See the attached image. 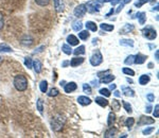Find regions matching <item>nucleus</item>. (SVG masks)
I'll return each instance as SVG.
<instances>
[{"instance_id":"44","label":"nucleus","mask_w":159,"mask_h":138,"mask_svg":"<svg viewBox=\"0 0 159 138\" xmlns=\"http://www.w3.org/2000/svg\"><path fill=\"white\" fill-rule=\"evenodd\" d=\"M148 1H150V0H138V1L135 2V6H136V8H141L143 4L148 3Z\"/></svg>"},{"instance_id":"43","label":"nucleus","mask_w":159,"mask_h":138,"mask_svg":"<svg viewBox=\"0 0 159 138\" xmlns=\"http://www.w3.org/2000/svg\"><path fill=\"white\" fill-rule=\"evenodd\" d=\"M35 2L40 6H46L50 3V0H35Z\"/></svg>"},{"instance_id":"3","label":"nucleus","mask_w":159,"mask_h":138,"mask_svg":"<svg viewBox=\"0 0 159 138\" xmlns=\"http://www.w3.org/2000/svg\"><path fill=\"white\" fill-rule=\"evenodd\" d=\"M102 8V3L99 2L98 0H91L86 4V10L87 12L94 14V13H98L100 11V9Z\"/></svg>"},{"instance_id":"2","label":"nucleus","mask_w":159,"mask_h":138,"mask_svg":"<svg viewBox=\"0 0 159 138\" xmlns=\"http://www.w3.org/2000/svg\"><path fill=\"white\" fill-rule=\"evenodd\" d=\"M66 123V118L64 116L62 115H57L55 116L51 121V127L54 131H56V132H60L62 131V129L64 127Z\"/></svg>"},{"instance_id":"33","label":"nucleus","mask_w":159,"mask_h":138,"mask_svg":"<svg viewBox=\"0 0 159 138\" xmlns=\"http://www.w3.org/2000/svg\"><path fill=\"white\" fill-rule=\"evenodd\" d=\"M12 51L13 50H12L11 47H9L6 44H0V52H12Z\"/></svg>"},{"instance_id":"55","label":"nucleus","mask_w":159,"mask_h":138,"mask_svg":"<svg viewBox=\"0 0 159 138\" xmlns=\"http://www.w3.org/2000/svg\"><path fill=\"white\" fill-rule=\"evenodd\" d=\"M116 84H110V86H109V89H110V90H115V89H116Z\"/></svg>"},{"instance_id":"5","label":"nucleus","mask_w":159,"mask_h":138,"mask_svg":"<svg viewBox=\"0 0 159 138\" xmlns=\"http://www.w3.org/2000/svg\"><path fill=\"white\" fill-rule=\"evenodd\" d=\"M103 62V55L102 53L99 51V50H97V51L94 52V54L91 55L90 58V64L92 65V66H99L100 64Z\"/></svg>"},{"instance_id":"54","label":"nucleus","mask_w":159,"mask_h":138,"mask_svg":"<svg viewBox=\"0 0 159 138\" xmlns=\"http://www.w3.org/2000/svg\"><path fill=\"white\" fill-rule=\"evenodd\" d=\"M114 95L116 96V97H120V96H121V94H120V92H119V90H116V89H115Z\"/></svg>"},{"instance_id":"14","label":"nucleus","mask_w":159,"mask_h":138,"mask_svg":"<svg viewBox=\"0 0 159 138\" xmlns=\"http://www.w3.org/2000/svg\"><path fill=\"white\" fill-rule=\"evenodd\" d=\"M115 80V75H103L100 82L103 84H108V83H111L113 81Z\"/></svg>"},{"instance_id":"50","label":"nucleus","mask_w":159,"mask_h":138,"mask_svg":"<svg viewBox=\"0 0 159 138\" xmlns=\"http://www.w3.org/2000/svg\"><path fill=\"white\" fill-rule=\"evenodd\" d=\"M91 84H92V86H94V87H97L98 85H99V81H98V80L92 81V82H91Z\"/></svg>"},{"instance_id":"48","label":"nucleus","mask_w":159,"mask_h":138,"mask_svg":"<svg viewBox=\"0 0 159 138\" xmlns=\"http://www.w3.org/2000/svg\"><path fill=\"white\" fill-rule=\"evenodd\" d=\"M154 116H155V118H158L159 117V105L157 104L156 106H155V111H154Z\"/></svg>"},{"instance_id":"53","label":"nucleus","mask_w":159,"mask_h":138,"mask_svg":"<svg viewBox=\"0 0 159 138\" xmlns=\"http://www.w3.org/2000/svg\"><path fill=\"white\" fill-rule=\"evenodd\" d=\"M114 12H115V11H114V9H111V10H110V11L108 12L107 14H106V15H105V17H109V16H110V15H111V14H114Z\"/></svg>"},{"instance_id":"25","label":"nucleus","mask_w":159,"mask_h":138,"mask_svg":"<svg viewBox=\"0 0 159 138\" xmlns=\"http://www.w3.org/2000/svg\"><path fill=\"white\" fill-rule=\"evenodd\" d=\"M89 32L88 30H84V31H80L79 33V38L80 39H82V40H86L87 38L89 37Z\"/></svg>"},{"instance_id":"24","label":"nucleus","mask_w":159,"mask_h":138,"mask_svg":"<svg viewBox=\"0 0 159 138\" xmlns=\"http://www.w3.org/2000/svg\"><path fill=\"white\" fill-rule=\"evenodd\" d=\"M82 28H83V23L82 21H80V20H77V21H74V23H72V29H73L74 31L79 32L82 30Z\"/></svg>"},{"instance_id":"22","label":"nucleus","mask_w":159,"mask_h":138,"mask_svg":"<svg viewBox=\"0 0 159 138\" xmlns=\"http://www.w3.org/2000/svg\"><path fill=\"white\" fill-rule=\"evenodd\" d=\"M150 82V75H142L139 78V84L140 85H146Z\"/></svg>"},{"instance_id":"9","label":"nucleus","mask_w":159,"mask_h":138,"mask_svg":"<svg viewBox=\"0 0 159 138\" xmlns=\"http://www.w3.org/2000/svg\"><path fill=\"white\" fill-rule=\"evenodd\" d=\"M146 58H148L146 55H143V54H141V53H138L137 55H135L134 63L137 64V65H141V64H143L145 61H146Z\"/></svg>"},{"instance_id":"42","label":"nucleus","mask_w":159,"mask_h":138,"mask_svg":"<svg viewBox=\"0 0 159 138\" xmlns=\"http://www.w3.org/2000/svg\"><path fill=\"white\" fill-rule=\"evenodd\" d=\"M83 92H85V94H87V95L92 94V92H91V87L89 86L88 84H83Z\"/></svg>"},{"instance_id":"37","label":"nucleus","mask_w":159,"mask_h":138,"mask_svg":"<svg viewBox=\"0 0 159 138\" xmlns=\"http://www.w3.org/2000/svg\"><path fill=\"white\" fill-rule=\"evenodd\" d=\"M122 104H123V107H124V109L127 113H129V114H131V113L133 112V109H132V105L128 103V102H126V101H123Z\"/></svg>"},{"instance_id":"20","label":"nucleus","mask_w":159,"mask_h":138,"mask_svg":"<svg viewBox=\"0 0 159 138\" xmlns=\"http://www.w3.org/2000/svg\"><path fill=\"white\" fill-rule=\"evenodd\" d=\"M121 108V103L117 99H113L111 101V109H114L115 112H118Z\"/></svg>"},{"instance_id":"36","label":"nucleus","mask_w":159,"mask_h":138,"mask_svg":"<svg viewBox=\"0 0 159 138\" xmlns=\"http://www.w3.org/2000/svg\"><path fill=\"white\" fill-rule=\"evenodd\" d=\"M58 94H60L58 89L55 88V87H53V88L50 89V92H48V96H49V97H56Z\"/></svg>"},{"instance_id":"58","label":"nucleus","mask_w":159,"mask_h":138,"mask_svg":"<svg viewBox=\"0 0 159 138\" xmlns=\"http://www.w3.org/2000/svg\"><path fill=\"white\" fill-rule=\"evenodd\" d=\"M155 58H156V61L159 60V51H158V50H156V53H155Z\"/></svg>"},{"instance_id":"45","label":"nucleus","mask_w":159,"mask_h":138,"mask_svg":"<svg viewBox=\"0 0 159 138\" xmlns=\"http://www.w3.org/2000/svg\"><path fill=\"white\" fill-rule=\"evenodd\" d=\"M154 130H155V127H148V129L143 130V132H142V133H143V135H145V136H146V135H151V133L153 132Z\"/></svg>"},{"instance_id":"16","label":"nucleus","mask_w":159,"mask_h":138,"mask_svg":"<svg viewBox=\"0 0 159 138\" xmlns=\"http://www.w3.org/2000/svg\"><path fill=\"white\" fill-rule=\"evenodd\" d=\"M53 1H54V8H55L57 13H61V12L64 11V3H63L62 0H53Z\"/></svg>"},{"instance_id":"23","label":"nucleus","mask_w":159,"mask_h":138,"mask_svg":"<svg viewBox=\"0 0 159 138\" xmlns=\"http://www.w3.org/2000/svg\"><path fill=\"white\" fill-rule=\"evenodd\" d=\"M117 133V130L115 129V127H109V129L107 130L105 132V135H104V137L105 138H110V137H114L115 135H116Z\"/></svg>"},{"instance_id":"4","label":"nucleus","mask_w":159,"mask_h":138,"mask_svg":"<svg viewBox=\"0 0 159 138\" xmlns=\"http://www.w3.org/2000/svg\"><path fill=\"white\" fill-rule=\"evenodd\" d=\"M142 34L144 37H146L150 40H154L157 37V32L156 30H154L152 27H146L144 29L142 30Z\"/></svg>"},{"instance_id":"61","label":"nucleus","mask_w":159,"mask_h":138,"mask_svg":"<svg viewBox=\"0 0 159 138\" xmlns=\"http://www.w3.org/2000/svg\"><path fill=\"white\" fill-rule=\"evenodd\" d=\"M2 61H3L2 56H1V55H0V65H1V63H2Z\"/></svg>"},{"instance_id":"7","label":"nucleus","mask_w":159,"mask_h":138,"mask_svg":"<svg viewBox=\"0 0 159 138\" xmlns=\"http://www.w3.org/2000/svg\"><path fill=\"white\" fill-rule=\"evenodd\" d=\"M155 123V119L148 117V116H141L140 121L138 122V125H146V124H153Z\"/></svg>"},{"instance_id":"39","label":"nucleus","mask_w":159,"mask_h":138,"mask_svg":"<svg viewBox=\"0 0 159 138\" xmlns=\"http://www.w3.org/2000/svg\"><path fill=\"white\" fill-rule=\"evenodd\" d=\"M134 58H135V55H128L124 61L125 65H132V64H134Z\"/></svg>"},{"instance_id":"34","label":"nucleus","mask_w":159,"mask_h":138,"mask_svg":"<svg viewBox=\"0 0 159 138\" xmlns=\"http://www.w3.org/2000/svg\"><path fill=\"white\" fill-rule=\"evenodd\" d=\"M25 65H26V67L28 69L33 68V61H32V58L27 56V58H25Z\"/></svg>"},{"instance_id":"21","label":"nucleus","mask_w":159,"mask_h":138,"mask_svg":"<svg viewBox=\"0 0 159 138\" xmlns=\"http://www.w3.org/2000/svg\"><path fill=\"white\" fill-rule=\"evenodd\" d=\"M122 90H123L124 96H126V97H134V96H135L134 89L129 88V87H122Z\"/></svg>"},{"instance_id":"57","label":"nucleus","mask_w":159,"mask_h":138,"mask_svg":"<svg viewBox=\"0 0 159 138\" xmlns=\"http://www.w3.org/2000/svg\"><path fill=\"white\" fill-rule=\"evenodd\" d=\"M68 65H70V62H67V61H66V62H64V63H63L62 67H66V66H68Z\"/></svg>"},{"instance_id":"47","label":"nucleus","mask_w":159,"mask_h":138,"mask_svg":"<svg viewBox=\"0 0 159 138\" xmlns=\"http://www.w3.org/2000/svg\"><path fill=\"white\" fill-rule=\"evenodd\" d=\"M45 49V46H40L38 47L37 49H35L34 51H33V54H36V53H40V52H43V50Z\"/></svg>"},{"instance_id":"12","label":"nucleus","mask_w":159,"mask_h":138,"mask_svg":"<svg viewBox=\"0 0 159 138\" xmlns=\"http://www.w3.org/2000/svg\"><path fill=\"white\" fill-rule=\"evenodd\" d=\"M77 102H79L81 105H89L92 101H91L88 97H86V96H80L79 98H77Z\"/></svg>"},{"instance_id":"8","label":"nucleus","mask_w":159,"mask_h":138,"mask_svg":"<svg viewBox=\"0 0 159 138\" xmlns=\"http://www.w3.org/2000/svg\"><path fill=\"white\" fill-rule=\"evenodd\" d=\"M77 83H74V82H69V83H67L65 85L64 90H65V92H67V94H70V92L77 90Z\"/></svg>"},{"instance_id":"26","label":"nucleus","mask_w":159,"mask_h":138,"mask_svg":"<svg viewBox=\"0 0 159 138\" xmlns=\"http://www.w3.org/2000/svg\"><path fill=\"white\" fill-rule=\"evenodd\" d=\"M100 28L102 30H104V31L110 32L114 30L115 27L113 26V25H108V23H101V25H100Z\"/></svg>"},{"instance_id":"35","label":"nucleus","mask_w":159,"mask_h":138,"mask_svg":"<svg viewBox=\"0 0 159 138\" xmlns=\"http://www.w3.org/2000/svg\"><path fill=\"white\" fill-rule=\"evenodd\" d=\"M36 107L37 109H38V112L40 113V114H43L44 112V106H43V100L42 99H38L36 102Z\"/></svg>"},{"instance_id":"60","label":"nucleus","mask_w":159,"mask_h":138,"mask_svg":"<svg viewBox=\"0 0 159 138\" xmlns=\"http://www.w3.org/2000/svg\"><path fill=\"white\" fill-rule=\"evenodd\" d=\"M148 68H153V64H152V63L148 64Z\"/></svg>"},{"instance_id":"52","label":"nucleus","mask_w":159,"mask_h":138,"mask_svg":"<svg viewBox=\"0 0 159 138\" xmlns=\"http://www.w3.org/2000/svg\"><path fill=\"white\" fill-rule=\"evenodd\" d=\"M120 1H121V0H111L110 3L113 4V6H116V4H118V3H119Z\"/></svg>"},{"instance_id":"38","label":"nucleus","mask_w":159,"mask_h":138,"mask_svg":"<svg viewBox=\"0 0 159 138\" xmlns=\"http://www.w3.org/2000/svg\"><path fill=\"white\" fill-rule=\"evenodd\" d=\"M134 123H135V119L134 118H127L126 120H125V125L128 127V129H131L132 127L134 125Z\"/></svg>"},{"instance_id":"46","label":"nucleus","mask_w":159,"mask_h":138,"mask_svg":"<svg viewBox=\"0 0 159 138\" xmlns=\"http://www.w3.org/2000/svg\"><path fill=\"white\" fill-rule=\"evenodd\" d=\"M146 99H148V102H153V101H155V96L153 94H148L146 95Z\"/></svg>"},{"instance_id":"49","label":"nucleus","mask_w":159,"mask_h":138,"mask_svg":"<svg viewBox=\"0 0 159 138\" xmlns=\"http://www.w3.org/2000/svg\"><path fill=\"white\" fill-rule=\"evenodd\" d=\"M124 6H125V4H124V3H121V4H120V6H119V8H118V9H117V11H116V13H120V12H121V11H122V10H123V8H124Z\"/></svg>"},{"instance_id":"1","label":"nucleus","mask_w":159,"mask_h":138,"mask_svg":"<svg viewBox=\"0 0 159 138\" xmlns=\"http://www.w3.org/2000/svg\"><path fill=\"white\" fill-rule=\"evenodd\" d=\"M14 86L17 89L18 92H25L28 88V80L25 75H15L14 78Z\"/></svg>"},{"instance_id":"15","label":"nucleus","mask_w":159,"mask_h":138,"mask_svg":"<svg viewBox=\"0 0 159 138\" xmlns=\"http://www.w3.org/2000/svg\"><path fill=\"white\" fill-rule=\"evenodd\" d=\"M33 68H34V71L36 73H40L42 70H43V64H42V62L38 60H35L33 62Z\"/></svg>"},{"instance_id":"17","label":"nucleus","mask_w":159,"mask_h":138,"mask_svg":"<svg viewBox=\"0 0 159 138\" xmlns=\"http://www.w3.org/2000/svg\"><path fill=\"white\" fill-rule=\"evenodd\" d=\"M67 42H68V44L70 46H77V45H79V38L77 36H74V35H68Z\"/></svg>"},{"instance_id":"13","label":"nucleus","mask_w":159,"mask_h":138,"mask_svg":"<svg viewBox=\"0 0 159 138\" xmlns=\"http://www.w3.org/2000/svg\"><path fill=\"white\" fill-rule=\"evenodd\" d=\"M94 101H96V103L99 104L100 106L102 107H106L108 105V100L104 98V97H97L94 99Z\"/></svg>"},{"instance_id":"59","label":"nucleus","mask_w":159,"mask_h":138,"mask_svg":"<svg viewBox=\"0 0 159 138\" xmlns=\"http://www.w3.org/2000/svg\"><path fill=\"white\" fill-rule=\"evenodd\" d=\"M131 1H132V0H123L122 2L124 3V4H127V3H129Z\"/></svg>"},{"instance_id":"41","label":"nucleus","mask_w":159,"mask_h":138,"mask_svg":"<svg viewBox=\"0 0 159 138\" xmlns=\"http://www.w3.org/2000/svg\"><path fill=\"white\" fill-rule=\"evenodd\" d=\"M122 71H123V73H125V75H135V71H134L133 69L127 68V67L123 68Z\"/></svg>"},{"instance_id":"32","label":"nucleus","mask_w":159,"mask_h":138,"mask_svg":"<svg viewBox=\"0 0 159 138\" xmlns=\"http://www.w3.org/2000/svg\"><path fill=\"white\" fill-rule=\"evenodd\" d=\"M39 89L42 92H47V89H48V83H47V81H42L39 84Z\"/></svg>"},{"instance_id":"6","label":"nucleus","mask_w":159,"mask_h":138,"mask_svg":"<svg viewBox=\"0 0 159 138\" xmlns=\"http://www.w3.org/2000/svg\"><path fill=\"white\" fill-rule=\"evenodd\" d=\"M86 4H79V6L74 9V16L77 18H81V17H84V15L86 14Z\"/></svg>"},{"instance_id":"11","label":"nucleus","mask_w":159,"mask_h":138,"mask_svg":"<svg viewBox=\"0 0 159 138\" xmlns=\"http://www.w3.org/2000/svg\"><path fill=\"white\" fill-rule=\"evenodd\" d=\"M134 29H135L134 25H132V23H126L122 29L120 30V34H127V33H129V32L133 31Z\"/></svg>"},{"instance_id":"51","label":"nucleus","mask_w":159,"mask_h":138,"mask_svg":"<svg viewBox=\"0 0 159 138\" xmlns=\"http://www.w3.org/2000/svg\"><path fill=\"white\" fill-rule=\"evenodd\" d=\"M152 108H153V107H152V105H148V106H146V108H145V112L151 113V112H152Z\"/></svg>"},{"instance_id":"31","label":"nucleus","mask_w":159,"mask_h":138,"mask_svg":"<svg viewBox=\"0 0 159 138\" xmlns=\"http://www.w3.org/2000/svg\"><path fill=\"white\" fill-rule=\"evenodd\" d=\"M62 50H63V52L65 53V54H67V55H70L71 53H72V49H71V46L70 45H63V47H62Z\"/></svg>"},{"instance_id":"27","label":"nucleus","mask_w":159,"mask_h":138,"mask_svg":"<svg viewBox=\"0 0 159 138\" xmlns=\"http://www.w3.org/2000/svg\"><path fill=\"white\" fill-rule=\"evenodd\" d=\"M21 44H23V45H28V46H30V45L33 44V38H32L31 36L26 35V36L21 39Z\"/></svg>"},{"instance_id":"56","label":"nucleus","mask_w":159,"mask_h":138,"mask_svg":"<svg viewBox=\"0 0 159 138\" xmlns=\"http://www.w3.org/2000/svg\"><path fill=\"white\" fill-rule=\"evenodd\" d=\"M2 27H3V19H2V17L0 16V30L2 29Z\"/></svg>"},{"instance_id":"19","label":"nucleus","mask_w":159,"mask_h":138,"mask_svg":"<svg viewBox=\"0 0 159 138\" xmlns=\"http://www.w3.org/2000/svg\"><path fill=\"white\" fill-rule=\"evenodd\" d=\"M136 16H137V18H138V20H139L140 25H144L145 21H146V14H145L144 12H141V13H137Z\"/></svg>"},{"instance_id":"29","label":"nucleus","mask_w":159,"mask_h":138,"mask_svg":"<svg viewBox=\"0 0 159 138\" xmlns=\"http://www.w3.org/2000/svg\"><path fill=\"white\" fill-rule=\"evenodd\" d=\"M115 120H116V115H115V113L110 112L109 114H108V119H107V124L110 127V125H113V123L115 122Z\"/></svg>"},{"instance_id":"40","label":"nucleus","mask_w":159,"mask_h":138,"mask_svg":"<svg viewBox=\"0 0 159 138\" xmlns=\"http://www.w3.org/2000/svg\"><path fill=\"white\" fill-rule=\"evenodd\" d=\"M99 92L102 96H104V97H107V98L110 96V92H109V89H107V88H101Z\"/></svg>"},{"instance_id":"30","label":"nucleus","mask_w":159,"mask_h":138,"mask_svg":"<svg viewBox=\"0 0 159 138\" xmlns=\"http://www.w3.org/2000/svg\"><path fill=\"white\" fill-rule=\"evenodd\" d=\"M72 52L74 53V55H75V56L81 55V54H84V53H85V46H79L77 49L74 50V51H72Z\"/></svg>"},{"instance_id":"10","label":"nucleus","mask_w":159,"mask_h":138,"mask_svg":"<svg viewBox=\"0 0 159 138\" xmlns=\"http://www.w3.org/2000/svg\"><path fill=\"white\" fill-rule=\"evenodd\" d=\"M83 63H84V58H81V56H79V58H77V56H74V58L71 60L70 65L72 67H77Z\"/></svg>"},{"instance_id":"28","label":"nucleus","mask_w":159,"mask_h":138,"mask_svg":"<svg viewBox=\"0 0 159 138\" xmlns=\"http://www.w3.org/2000/svg\"><path fill=\"white\" fill-rule=\"evenodd\" d=\"M120 45L125 47H134V42L132 39H121Z\"/></svg>"},{"instance_id":"62","label":"nucleus","mask_w":159,"mask_h":138,"mask_svg":"<svg viewBox=\"0 0 159 138\" xmlns=\"http://www.w3.org/2000/svg\"><path fill=\"white\" fill-rule=\"evenodd\" d=\"M126 80H127V82H129V83H133V81H132L131 79H128V78H127Z\"/></svg>"},{"instance_id":"18","label":"nucleus","mask_w":159,"mask_h":138,"mask_svg":"<svg viewBox=\"0 0 159 138\" xmlns=\"http://www.w3.org/2000/svg\"><path fill=\"white\" fill-rule=\"evenodd\" d=\"M86 28H87V30H90V31L92 32H97L98 30V26L96 25V23H94V21H87V23H85Z\"/></svg>"}]
</instances>
